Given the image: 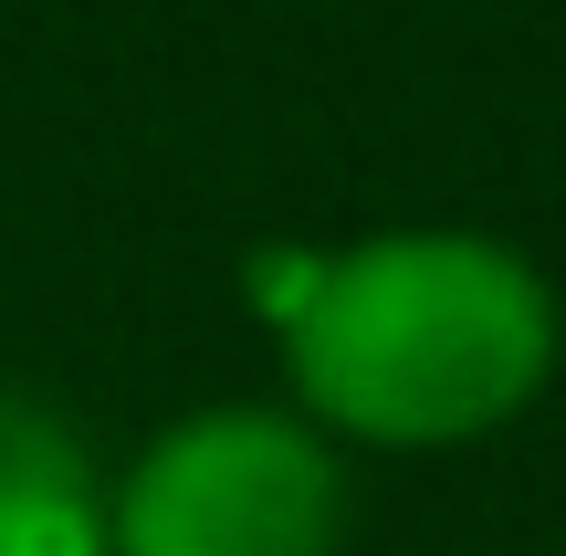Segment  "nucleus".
Masks as SVG:
<instances>
[{
  "instance_id": "3",
  "label": "nucleus",
  "mask_w": 566,
  "mask_h": 556,
  "mask_svg": "<svg viewBox=\"0 0 566 556\" xmlns=\"http://www.w3.org/2000/svg\"><path fill=\"white\" fill-rule=\"evenodd\" d=\"M0 556H116V483L84 431L0 389Z\"/></svg>"
},
{
  "instance_id": "1",
  "label": "nucleus",
  "mask_w": 566,
  "mask_h": 556,
  "mask_svg": "<svg viewBox=\"0 0 566 556\" xmlns=\"http://www.w3.org/2000/svg\"><path fill=\"white\" fill-rule=\"evenodd\" d=\"M556 284L493 231H378L315 252L283 315V378L325 441L462 452L556 378Z\"/></svg>"
},
{
  "instance_id": "2",
  "label": "nucleus",
  "mask_w": 566,
  "mask_h": 556,
  "mask_svg": "<svg viewBox=\"0 0 566 556\" xmlns=\"http://www.w3.org/2000/svg\"><path fill=\"white\" fill-rule=\"evenodd\" d=\"M346 462L304 410H189L116 473V556H336Z\"/></svg>"
}]
</instances>
